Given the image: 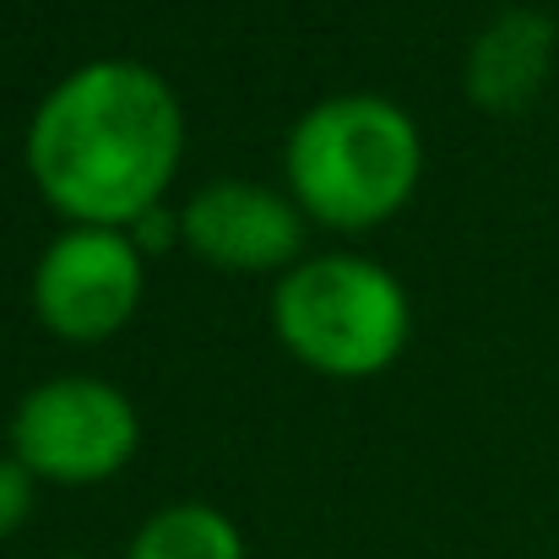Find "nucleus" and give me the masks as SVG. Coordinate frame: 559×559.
<instances>
[{
    "label": "nucleus",
    "mask_w": 559,
    "mask_h": 559,
    "mask_svg": "<svg viewBox=\"0 0 559 559\" xmlns=\"http://www.w3.org/2000/svg\"><path fill=\"white\" fill-rule=\"evenodd\" d=\"M27 158L44 195L87 223L142 217L180 158V109L142 66L76 71L38 109Z\"/></svg>",
    "instance_id": "obj_1"
},
{
    "label": "nucleus",
    "mask_w": 559,
    "mask_h": 559,
    "mask_svg": "<svg viewBox=\"0 0 559 559\" xmlns=\"http://www.w3.org/2000/svg\"><path fill=\"white\" fill-rule=\"evenodd\" d=\"M299 201L332 228L380 223L418 180V136L380 98H332L310 109L288 142Z\"/></svg>",
    "instance_id": "obj_2"
},
{
    "label": "nucleus",
    "mask_w": 559,
    "mask_h": 559,
    "mask_svg": "<svg viewBox=\"0 0 559 559\" xmlns=\"http://www.w3.org/2000/svg\"><path fill=\"white\" fill-rule=\"evenodd\" d=\"M277 332L316 370L370 374L402 348L407 305H402V288L374 261L326 255L283 277Z\"/></svg>",
    "instance_id": "obj_3"
},
{
    "label": "nucleus",
    "mask_w": 559,
    "mask_h": 559,
    "mask_svg": "<svg viewBox=\"0 0 559 559\" xmlns=\"http://www.w3.org/2000/svg\"><path fill=\"white\" fill-rule=\"evenodd\" d=\"M16 456L33 473L87 484L109 478L136 445V413L115 385L98 380H49L38 385L11 424Z\"/></svg>",
    "instance_id": "obj_4"
},
{
    "label": "nucleus",
    "mask_w": 559,
    "mask_h": 559,
    "mask_svg": "<svg viewBox=\"0 0 559 559\" xmlns=\"http://www.w3.org/2000/svg\"><path fill=\"white\" fill-rule=\"evenodd\" d=\"M142 294L136 250L109 228L66 234L38 266V316L60 337H109Z\"/></svg>",
    "instance_id": "obj_5"
},
{
    "label": "nucleus",
    "mask_w": 559,
    "mask_h": 559,
    "mask_svg": "<svg viewBox=\"0 0 559 559\" xmlns=\"http://www.w3.org/2000/svg\"><path fill=\"white\" fill-rule=\"evenodd\" d=\"M186 239L228 272H266L299 250V217L266 190L223 180L186 206Z\"/></svg>",
    "instance_id": "obj_6"
},
{
    "label": "nucleus",
    "mask_w": 559,
    "mask_h": 559,
    "mask_svg": "<svg viewBox=\"0 0 559 559\" xmlns=\"http://www.w3.org/2000/svg\"><path fill=\"white\" fill-rule=\"evenodd\" d=\"M549 44H555V27L544 16H533V11L500 16L473 49V98L489 104V109L522 104L544 82Z\"/></svg>",
    "instance_id": "obj_7"
},
{
    "label": "nucleus",
    "mask_w": 559,
    "mask_h": 559,
    "mask_svg": "<svg viewBox=\"0 0 559 559\" xmlns=\"http://www.w3.org/2000/svg\"><path fill=\"white\" fill-rule=\"evenodd\" d=\"M131 559H239V538L217 511L180 506V511H164L142 527Z\"/></svg>",
    "instance_id": "obj_8"
},
{
    "label": "nucleus",
    "mask_w": 559,
    "mask_h": 559,
    "mask_svg": "<svg viewBox=\"0 0 559 559\" xmlns=\"http://www.w3.org/2000/svg\"><path fill=\"white\" fill-rule=\"evenodd\" d=\"M33 506V489H27V467L22 462H0V538L27 516Z\"/></svg>",
    "instance_id": "obj_9"
}]
</instances>
